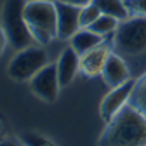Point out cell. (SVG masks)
<instances>
[{"label":"cell","instance_id":"8","mask_svg":"<svg viewBox=\"0 0 146 146\" xmlns=\"http://www.w3.org/2000/svg\"><path fill=\"white\" fill-rule=\"evenodd\" d=\"M58 9V38L70 40L82 26H80V5L56 0Z\"/></svg>","mask_w":146,"mask_h":146},{"label":"cell","instance_id":"12","mask_svg":"<svg viewBox=\"0 0 146 146\" xmlns=\"http://www.w3.org/2000/svg\"><path fill=\"white\" fill-rule=\"evenodd\" d=\"M68 42H70V47H73V49H75L80 56H82V54H85L87 50H90V49L101 45V44L106 42V40H104V36L98 35L96 31H92L90 28H80Z\"/></svg>","mask_w":146,"mask_h":146},{"label":"cell","instance_id":"19","mask_svg":"<svg viewBox=\"0 0 146 146\" xmlns=\"http://www.w3.org/2000/svg\"><path fill=\"white\" fill-rule=\"evenodd\" d=\"M7 35H5V31H4V28L0 26V56L4 54V50H5V47H7Z\"/></svg>","mask_w":146,"mask_h":146},{"label":"cell","instance_id":"3","mask_svg":"<svg viewBox=\"0 0 146 146\" xmlns=\"http://www.w3.org/2000/svg\"><path fill=\"white\" fill-rule=\"evenodd\" d=\"M26 0H5L2 5L0 26L7 35V42L14 50H21L35 44L30 26L25 19Z\"/></svg>","mask_w":146,"mask_h":146},{"label":"cell","instance_id":"6","mask_svg":"<svg viewBox=\"0 0 146 146\" xmlns=\"http://www.w3.org/2000/svg\"><path fill=\"white\" fill-rule=\"evenodd\" d=\"M30 87H31L33 96L42 99L44 103H54L56 101L58 96H59V89H61L56 63H49L47 66H44L30 80Z\"/></svg>","mask_w":146,"mask_h":146},{"label":"cell","instance_id":"11","mask_svg":"<svg viewBox=\"0 0 146 146\" xmlns=\"http://www.w3.org/2000/svg\"><path fill=\"white\" fill-rule=\"evenodd\" d=\"M56 70H58V78H59L61 87H68L80 73V54L68 45L58 56Z\"/></svg>","mask_w":146,"mask_h":146},{"label":"cell","instance_id":"14","mask_svg":"<svg viewBox=\"0 0 146 146\" xmlns=\"http://www.w3.org/2000/svg\"><path fill=\"white\" fill-rule=\"evenodd\" d=\"M131 104L137 108L139 111L146 117V71L136 80L132 96H131Z\"/></svg>","mask_w":146,"mask_h":146},{"label":"cell","instance_id":"9","mask_svg":"<svg viewBox=\"0 0 146 146\" xmlns=\"http://www.w3.org/2000/svg\"><path fill=\"white\" fill-rule=\"evenodd\" d=\"M111 52H113V45L108 42H103L101 45L87 50L85 54L80 56V73L89 78L101 77L104 64H106Z\"/></svg>","mask_w":146,"mask_h":146},{"label":"cell","instance_id":"10","mask_svg":"<svg viewBox=\"0 0 146 146\" xmlns=\"http://www.w3.org/2000/svg\"><path fill=\"white\" fill-rule=\"evenodd\" d=\"M101 78H103L104 85L110 89L118 87V85L125 84L127 80H131V70L127 66L123 56H120L115 50L110 54V58L104 64V70L101 73Z\"/></svg>","mask_w":146,"mask_h":146},{"label":"cell","instance_id":"5","mask_svg":"<svg viewBox=\"0 0 146 146\" xmlns=\"http://www.w3.org/2000/svg\"><path fill=\"white\" fill-rule=\"evenodd\" d=\"M50 63L45 47L33 44L14 54L7 64V75L16 82H30L44 66Z\"/></svg>","mask_w":146,"mask_h":146},{"label":"cell","instance_id":"22","mask_svg":"<svg viewBox=\"0 0 146 146\" xmlns=\"http://www.w3.org/2000/svg\"><path fill=\"white\" fill-rule=\"evenodd\" d=\"M2 129H4V125H2V122H0V134H2Z\"/></svg>","mask_w":146,"mask_h":146},{"label":"cell","instance_id":"4","mask_svg":"<svg viewBox=\"0 0 146 146\" xmlns=\"http://www.w3.org/2000/svg\"><path fill=\"white\" fill-rule=\"evenodd\" d=\"M113 50L123 58H134L146 52V17L131 16L120 21L117 31L111 35Z\"/></svg>","mask_w":146,"mask_h":146},{"label":"cell","instance_id":"23","mask_svg":"<svg viewBox=\"0 0 146 146\" xmlns=\"http://www.w3.org/2000/svg\"><path fill=\"white\" fill-rule=\"evenodd\" d=\"M50 2H56V0H50Z\"/></svg>","mask_w":146,"mask_h":146},{"label":"cell","instance_id":"21","mask_svg":"<svg viewBox=\"0 0 146 146\" xmlns=\"http://www.w3.org/2000/svg\"><path fill=\"white\" fill-rule=\"evenodd\" d=\"M63 2H70V4H75V5H85V4H89V2H92V0H63Z\"/></svg>","mask_w":146,"mask_h":146},{"label":"cell","instance_id":"17","mask_svg":"<svg viewBox=\"0 0 146 146\" xmlns=\"http://www.w3.org/2000/svg\"><path fill=\"white\" fill-rule=\"evenodd\" d=\"M21 141L25 146H58L54 141H50L49 137H45L38 132H25Z\"/></svg>","mask_w":146,"mask_h":146},{"label":"cell","instance_id":"15","mask_svg":"<svg viewBox=\"0 0 146 146\" xmlns=\"http://www.w3.org/2000/svg\"><path fill=\"white\" fill-rule=\"evenodd\" d=\"M118 25H120L118 19H115V17H111V16H106V14H101L98 17V21L92 23L89 28L92 30V31H96L98 35H101V36H104V38H106L108 35H113L117 31Z\"/></svg>","mask_w":146,"mask_h":146},{"label":"cell","instance_id":"13","mask_svg":"<svg viewBox=\"0 0 146 146\" xmlns=\"http://www.w3.org/2000/svg\"><path fill=\"white\" fill-rule=\"evenodd\" d=\"M99 7V11L106 16H111L118 21H125L132 16L127 0H92Z\"/></svg>","mask_w":146,"mask_h":146},{"label":"cell","instance_id":"20","mask_svg":"<svg viewBox=\"0 0 146 146\" xmlns=\"http://www.w3.org/2000/svg\"><path fill=\"white\" fill-rule=\"evenodd\" d=\"M21 144H23V141H17L14 137H7L4 141H0V146H21Z\"/></svg>","mask_w":146,"mask_h":146},{"label":"cell","instance_id":"2","mask_svg":"<svg viewBox=\"0 0 146 146\" xmlns=\"http://www.w3.org/2000/svg\"><path fill=\"white\" fill-rule=\"evenodd\" d=\"M25 19L35 38V44L42 47L58 38V9L50 0H26Z\"/></svg>","mask_w":146,"mask_h":146},{"label":"cell","instance_id":"7","mask_svg":"<svg viewBox=\"0 0 146 146\" xmlns=\"http://www.w3.org/2000/svg\"><path fill=\"white\" fill-rule=\"evenodd\" d=\"M134 85H136V80L131 78V80H127L125 84H122L118 87L110 89V92L101 99L99 115H101V118L106 123L111 120L115 115H118L122 110L131 103V96H132Z\"/></svg>","mask_w":146,"mask_h":146},{"label":"cell","instance_id":"16","mask_svg":"<svg viewBox=\"0 0 146 146\" xmlns=\"http://www.w3.org/2000/svg\"><path fill=\"white\" fill-rule=\"evenodd\" d=\"M103 12L99 11V7L94 2H89V4L82 5V9H80V26L82 28H89L92 23L98 21V17Z\"/></svg>","mask_w":146,"mask_h":146},{"label":"cell","instance_id":"18","mask_svg":"<svg viewBox=\"0 0 146 146\" xmlns=\"http://www.w3.org/2000/svg\"><path fill=\"white\" fill-rule=\"evenodd\" d=\"M132 16L146 17V0H127Z\"/></svg>","mask_w":146,"mask_h":146},{"label":"cell","instance_id":"1","mask_svg":"<svg viewBox=\"0 0 146 146\" xmlns=\"http://www.w3.org/2000/svg\"><path fill=\"white\" fill-rule=\"evenodd\" d=\"M98 146H146V117L129 103L106 123Z\"/></svg>","mask_w":146,"mask_h":146}]
</instances>
